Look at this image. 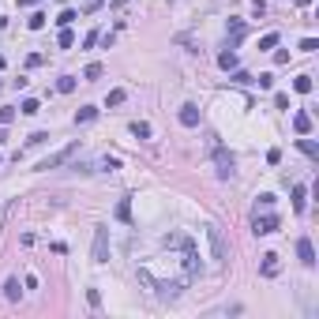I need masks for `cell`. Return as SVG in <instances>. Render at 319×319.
<instances>
[{
	"label": "cell",
	"instance_id": "28",
	"mask_svg": "<svg viewBox=\"0 0 319 319\" xmlns=\"http://www.w3.org/2000/svg\"><path fill=\"white\" fill-rule=\"evenodd\" d=\"M255 83H259V87H263V90H271V87H274V75H271V72H263V75H259V79H255Z\"/></svg>",
	"mask_w": 319,
	"mask_h": 319
},
{
	"label": "cell",
	"instance_id": "23",
	"mask_svg": "<svg viewBox=\"0 0 319 319\" xmlns=\"http://www.w3.org/2000/svg\"><path fill=\"white\" fill-rule=\"evenodd\" d=\"M297 146H301V150H304L308 158H316V154H319V146L312 143V139H297Z\"/></svg>",
	"mask_w": 319,
	"mask_h": 319
},
{
	"label": "cell",
	"instance_id": "2",
	"mask_svg": "<svg viewBox=\"0 0 319 319\" xmlns=\"http://www.w3.org/2000/svg\"><path fill=\"white\" fill-rule=\"evenodd\" d=\"M207 240H210V252H214L218 263H229V244H225V237L218 225H207Z\"/></svg>",
	"mask_w": 319,
	"mask_h": 319
},
{
	"label": "cell",
	"instance_id": "20",
	"mask_svg": "<svg viewBox=\"0 0 319 319\" xmlns=\"http://www.w3.org/2000/svg\"><path fill=\"white\" fill-rule=\"evenodd\" d=\"M75 19H79V15H75V12H72V8H64V12H60V15H57V27H72Z\"/></svg>",
	"mask_w": 319,
	"mask_h": 319
},
{
	"label": "cell",
	"instance_id": "13",
	"mask_svg": "<svg viewBox=\"0 0 319 319\" xmlns=\"http://www.w3.org/2000/svg\"><path fill=\"white\" fill-rule=\"evenodd\" d=\"M19 278H8V282H4V297H8V301H19Z\"/></svg>",
	"mask_w": 319,
	"mask_h": 319
},
{
	"label": "cell",
	"instance_id": "6",
	"mask_svg": "<svg viewBox=\"0 0 319 319\" xmlns=\"http://www.w3.org/2000/svg\"><path fill=\"white\" fill-rule=\"evenodd\" d=\"M72 154H75V143H72V146H64V150H57V154H49V158H45L38 169H57V165H64V161L72 158Z\"/></svg>",
	"mask_w": 319,
	"mask_h": 319
},
{
	"label": "cell",
	"instance_id": "30",
	"mask_svg": "<svg viewBox=\"0 0 319 319\" xmlns=\"http://www.w3.org/2000/svg\"><path fill=\"white\" fill-rule=\"evenodd\" d=\"M42 27H45V15L34 12V15H30V30H42Z\"/></svg>",
	"mask_w": 319,
	"mask_h": 319
},
{
	"label": "cell",
	"instance_id": "12",
	"mask_svg": "<svg viewBox=\"0 0 319 319\" xmlns=\"http://www.w3.org/2000/svg\"><path fill=\"white\" fill-rule=\"evenodd\" d=\"M293 128L301 131V135H308V131H312V116H308V113H297V116H293Z\"/></svg>",
	"mask_w": 319,
	"mask_h": 319
},
{
	"label": "cell",
	"instance_id": "25",
	"mask_svg": "<svg viewBox=\"0 0 319 319\" xmlns=\"http://www.w3.org/2000/svg\"><path fill=\"white\" fill-rule=\"evenodd\" d=\"M233 83H240V87H248V83H255V79H252L248 72H240V68H233Z\"/></svg>",
	"mask_w": 319,
	"mask_h": 319
},
{
	"label": "cell",
	"instance_id": "16",
	"mask_svg": "<svg viewBox=\"0 0 319 319\" xmlns=\"http://www.w3.org/2000/svg\"><path fill=\"white\" fill-rule=\"evenodd\" d=\"M131 135H135V139H150V124H146V120H135V124H131Z\"/></svg>",
	"mask_w": 319,
	"mask_h": 319
},
{
	"label": "cell",
	"instance_id": "3",
	"mask_svg": "<svg viewBox=\"0 0 319 319\" xmlns=\"http://www.w3.org/2000/svg\"><path fill=\"white\" fill-rule=\"evenodd\" d=\"M210 150H214V165H218V176H222V180H229V176H233V154H229V150H225L222 143H214Z\"/></svg>",
	"mask_w": 319,
	"mask_h": 319
},
{
	"label": "cell",
	"instance_id": "17",
	"mask_svg": "<svg viewBox=\"0 0 319 319\" xmlns=\"http://www.w3.org/2000/svg\"><path fill=\"white\" fill-rule=\"evenodd\" d=\"M218 64H222L225 72H233V68H237V53H233V49H225V53L218 57Z\"/></svg>",
	"mask_w": 319,
	"mask_h": 319
},
{
	"label": "cell",
	"instance_id": "32",
	"mask_svg": "<svg viewBox=\"0 0 319 319\" xmlns=\"http://www.w3.org/2000/svg\"><path fill=\"white\" fill-rule=\"evenodd\" d=\"M301 49H304V53H316L319 42H316V38H304V42H301Z\"/></svg>",
	"mask_w": 319,
	"mask_h": 319
},
{
	"label": "cell",
	"instance_id": "11",
	"mask_svg": "<svg viewBox=\"0 0 319 319\" xmlns=\"http://www.w3.org/2000/svg\"><path fill=\"white\" fill-rule=\"evenodd\" d=\"M304 184H293V210H297V214H304Z\"/></svg>",
	"mask_w": 319,
	"mask_h": 319
},
{
	"label": "cell",
	"instance_id": "9",
	"mask_svg": "<svg viewBox=\"0 0 319 319\" xmlns=\"http://www.w3.org/2000/svg\"><path fill=\"white\" fill-rule=\"evenodd\" d=\"M184 267H188V274H199L203 267H199V255H195V248L184 244Z\"/></svg>",
	"mask_w": 319,
	"mask_h": 319
},
{
	"label": "cell",
	"instance_id": "21",
	"mask_svg": "<svg viewBox=\"0 0 319 319\" xmlns=\"http://www.w3.org/2000/svg\"><path fill=\"white\" fill-rule=\"evenodd\" d=\"M293 87L301 90V94H312V75H301V79H293Z\"/></svg>",
	"mask_w": 319,
	"mask_h": 319
},
{
	"label": "cell",
	"instance_id": "33",
	"mask_svg": "<svg viewBox=\"0 0 319 319\" xmlns=\"http://www.w3.org/2000/svg\"><path fill=\"white\" fill-rule=\"evenodd\" d=\"M229 30H233V38H240V34H244V23H240V19H233Z\"/></svg>",
	"mask_w": 319,
	"mask_h": 319
},
{
	"label": "cell",
	"instance_id": "18",
	"mask_svg": "<svg viewBox=\"0 0 319 319\" xmlns=\"http://www.w3.org/2000/svg\"><path fill=\"white\" fill-rule=\"evenodd\" d=\"M19 113H27V116H34V113H42V102H38V98H27V102L19 105Z\"/></svg>",
	"mask_w": 319,
	"mask_h": 319
},
{
	"label": "cell",
	"instance_id": "22",
	"mask_svg": "<svg viewBox=\"0 0 319 319\" xmlns=\"http://www.w3.org/2000/svg\"><path fill=\"white\" fill-rule=\"evenodd\" d=\"M57 90H60V94H72V90H75V79H72V75H60Z\"/></svg>",
	"mask_w": 319,
	"mask_h": 319
},
{
	"label": "cell",
	"instance_id": "8",
	"mask_svg": "<svg viewBox=\"0 0 319 319\" xmlns=\"http://www.w3.org/2000/svg\"><path fill=\"white\" fill-rule=\"evenodd\" d=\"M176 116H180V124H184V128H199V109H195V105H180V113H176Z\"/></svg>",
	"mask_w": 319,
	"mask_h": 319
},
{
	"label": "cell",
	"instance_id": "27",
	"mask_svg": "<svg viewBox=\"0 0 319 319\" xmlns=\"http://www.w3.org/2000/svg\"><path fill=\"white\" fill-rule=\"evenodd\" d=\"M83 75H87V83H94V79H102V64H90V68H87Z\"/></svg>",
	"mask_w": 319,
	"mask_h": 319
},
{
	"label": "cell",
	"instance_id": "15",
	"mask_svg": "<svg viewBox=\"0 0 319 319\" xmlns=\"http://www.w3.org/2000/svg\"><path fill=\"white\" fill-rule=\"evenodd\" d=\"M94 116H98V109H94V105H83V109L75 113V124H87V120H94Z\"/></svg>",
	"mask_w": 319,
	"mask_h": 319
},
{
	"label": "cell",
	"instance_id": "14",
	"mask_svg": "<svg viewBox=\"0 0 319 319\" xmlns=\"http://www.w3.org/2000/svg\"><path fill=\"white\" fill-rule=\"evenodd\" d=\"M278 42H282V34L271 30V34H263V38H259V49H278Z\"/></svg>",
	"mask_w": 319,
	"mask_h": 319
},
{
	"label": "cell",
	"instance_id": "26",
	"mask_svg": "<svg viewBox=\"0 0 319 319\" xmlns=\"http://www.w3.org/2000/svg\"><path fill=\"white\" fill-rule=\"evenodd\" d=\"M124 98H128V94H124V90L116 87V90H109V98H105V105H120Z\"/></svg>",
	"mask_w": 319,
	"mask_h": 319
},
{
	"label": "cell",
	"instance_id": "34",
	"mask_svg": "<svg viewBox=\"0 0 319 319\" xmlns=\"http://www.w3.org/2000/svg\"><path fill=\"white\" fill-rule=\"evenodd\" d=\"M45 139H49L45 131H34V135H30V139H27V143H30V146H38V143H45Z\"/></svg>",
	"mask_w": 319,
	"mask_h": 319
},
{
	"label": "cell",
	"instance_id": "1",
	"mask_svg": "<svg viewBox=\"0 0 319 319\" xmlns=\"http://www.w3.org/2000/svg\"><path fill=\"white\" fill-rule=\"evenodd\" d=\"M139 278H143L146 286H154V289H158L161 301H176V297H180V289H184V282H154L146 271H139Z\"/></svg>",
	"mask_w": 319,
	"mask_h": 319
},
{
	"label": "cell",
	"instance_id": "31",
	"mask_svg": "<svg viewBox=\"0 0 319 319\" xmlns=\"http://www.w3.org/2000/svg\"><path fill=\"white\" fill-rule=\"evenodd\" d=\"M15 120V109H8V105H4V109H0V124H12Z\"/></svg>",
	"mask_w": 319,
	"mask_h": 319
},
{
	"label": "cell",
	"instance_id": "19",
	"mask_svg": "<svg viewBox=\"0 0 319 319\" xmlns=\"http://www.w3.org/2000/svg\"><path fill=\"white\" fill-rule=\"evenodd\" d=\"M116 218H120V222H131V199H120V203H116Z\"/></svg>",
	"mask_w": 319,
	"mask_h": 319
},
{
	"label": "cell",
	"instance_id": "7",
	"mask_svg": "<svg viewBox=\"0 0 319 319\" xmlns=\"http://www.w3.org/2000/svg\"><path fill=\"white\" fill-rule=\"evenodd\" d=\"M297 255H301V263H304V267H316V248H312V240H308V237H301V240H297Z\"/></svg>",
	"mask_w": 319,
	"mask_h": 319
},
{
	"label": "cell",
	"instance_id": "5",
	"mask_svg": "<svg viewBox=\"0 0 319 319\" xmlns=\"http://www.w3.org/2000/svg\"><path fill=\"white\" fill-rule=\"evenodd\" d=\"M278 225H282V222H278V214H255L252 218V229L259 233V237H267V233H278Z\"/></svg>",
	"mask_w": 319,
	"mask_h": 319
},
{
	"label": "cell",
	"instance_id": "24",
	"mask_svg": "<svg viewBox=\"0 0 319 319\" xmlns=\"http://www.w3.org/2000/svg\"><path fill=\"white\" fill-rule=\"evenodd\" d=\"M72 45H75V34L64 27V30H60V49H72Z\"/></svg>",
	"mask_w": 319,
	"mask_h": 319
},
{
	"label": "cell",
	"instance_id": "10",
	"mask_svg": "<svg viewBox=\"0 0 319 319\" xmlns=\"http://www.w3.org/2000/svg\"><path fill=\"white\" fill-rule=\"evenodd\" d=\"M278 271H282V263H278V255H274V252H267V255H263V274H267V278H274Z\"/></svg>",
	"mask_w": 319,
	"mask_h": 319
},
{
	"label": "cell",
	"instance_id": "4",
	"mask_svg": "<svg viewBox=\"0 0 319 319\" xmlns=\"http://www.w3.org/2000/svg\"><path fill=\"white\" fill-rule=\"evenodd\" d=\"M105 259H109V229L98 225L94 229V263H105Z\"/></svg>",
	"mask_w": 319,
	"mask_h": 319
},
{
	"label": "cell",
	"instance_id": "29",
	"mask_svg": "<svg viewBox=\"0 0 319 319\" xmlns=\"http://www.w3.org/2000/svg\"><path fill=\"white\" fill-rule=\"evenodd\" d=\"M271 207H274V195H271V191H263V195H259V210H271Z\"/></svg>",
	"mask_w": 319,
	"mask_h": 319
}]
</instances>
